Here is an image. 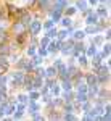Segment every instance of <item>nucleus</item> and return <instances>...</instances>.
Here are the masks:
<instances>
[{
    "label": "nucleus",
    "mask_w": 111,
    "mask_h": 121,
    "mask_svg": "<svg viewBox=\"0 0 111 121\" xmlns=\"http://www.w3.org/2000/svg\"><path fill=\"white\" fill-rule=\"evenodd\" d=\"M2 71H5V66H3L2 63H0V73H2Z\"/></svg>",
    "instance_id": "nucleus-11"
},
{
    "label": "nucleus",
    "mask_w": 111,
    "mask_h": 121,
    "mask_svg": "<svg viewBox=\"0 0 111 121\" xmlns=\"http://www.w3.org/2000/svg\"><path fill=\"white\" fill-rule=\"evenodd\" d=\"M105 40H106V39H105V36L97 34V36L92 39V44H93V45H98V44H102V42H105Z\"/></svg>",
    "instance_id": "nucleus-2"
},
{
    "label": "nucleus",
    "mask_w": 111,
    "mask_h": 121,
    "mask_svg": "<svg viewBox=\"0 0 111 121\" xmlns=\"http://www.w3.org/2000/svg\"><path fill=\"white\" fill-rule=\"evenodd\" d=\"M65 120L66 121H77V118L74 116L73 113H69V115H66V116H65Z\"/></svg>",
    "instance_id": "nucleus-7"
},
{
    "label": "nucleus",
    "mask_w": 111,
    "mask_h": 121,
    "mask_svg": "<svg viewBox=\"0 0 111 121\" xmlns=\"http://www.w3.org/2000/svg\"><path fill=\"white\" fill-rule=\"evenodd\" d=\"M76 5H77V8L81 10V11H85V7H87V3H85V2H84V0H77V2H76Z\"/></svg>",
    "instance_id": "nucleus-6"
},
{
    "label": "nucleus",
    "mask_w": 111,
    "mask_h": 121,
    "mask_svg": "<svg viewBox=\"0 0 111 121\" xmlns=\"http://www.w3.org/2000/svg\"><path fill=\"white\" fill-rule=\"evenodd\" d=\"M97 53H98V52H97V45H93V44H90V45L87 47V50H85V55H87V58H93Z\"/></svg>",
    "instance_id": "nucleus-1"
},
{
    "label": "nucleus",
    "mask_w": 111,
    "mask_h": 121,
    "mask_svg": "<svg viewBox=\"0 0 111 121\" xmlns=\"http://www.w3.org/2000/svg\"><path fill=\"white\" fill-rule=\"evenodd\" d=\"M39 29H40V24H39V23H34V24H32V32L36 34V32H39Z\"/></svg>",
    "instance_id": "nucleus-8"
},
{
    "label": "nucleus",
    "mask_w": 111,
    "mask_h": 121,
    "mask_svg": "<svg viewBox=\"0 0 111 121\" xmlns=\"http://www.w3.org/2000/svg\"><path fill=\"white\" fill-rule=\"evenodd\" d=\"M110 16H111V13H110Z\"/></svg>",
    "instance_id": "nucleus-14"
},
{
    "label": "nucleus",
    "mask_w": 111,
    "mask_h": 121,
    "mask_svg": "<svg viewBox=\"0 0 111 121\" xmlns=\"http://www.w3.org/2000/svg\"><path fill=\"white\" fill-rule=\"evenodd\" d=\"M97 2H98V0H90V3H92V5H97Z\"/></svg>",
    "instance_id": "nucleus-12"
},
{
    "label": "nucleus",
    "mask_w": 111,
    "mask_h": 121,
    "mask_svg": "<svg viewBox=\"0 0 111 121\" xmlns=\"http://www.w3.org/2000/svg\"><path fill=\"white\" fill-rule=\"evenodd\" d=\"M71 24V19H63V26H69Z\"/></svg>",
    "instance_id": "nucleus-10"
},
{
    "label": "nucleus",
    "mask_w": 111,
    "mask_h": 121,
    "mask_svg": "<svg viewBox=\"0 0 111 121\" xmlns=\"http://www.w3.org/2000/svg\"><path fill=\"white\" fill-rule=\"evenodd\" d=\"M103 53H105V56H110L111 55V42H106L105 45H103Z\"/></svg>",
    "instance_id": "nucleus-4"
},
{
    "label": "nucleus",
    "mask_w": 111,
    "mask_h": 121,
    "mask_svg": "<svg viewBox=\"0 0 111 121\" xmlns=\"http://www.w3.org/2000/svg\"><path fill=\"white\" fill-rule=\"evenodd\" d=\"M85 36H87L85 31H76V32H74V39H76V40H81V42H82V39L85 37Z\"/></svg>",
    "instance_id": "nucleus-5"
},
{
    "label": "nucleus",
    "mask_w": 111,
    "mask_h": 121,
    "mask_svg": "<svg viewBox=\"0 0 111 121\" xmlns=\"http://www.w3.org/2000/svg\"><path fill=\"white\" fill-rule=\"evenodd\" d=\"M106 42H111V29H106V34H105Z\"/></svg>",
    "instance_id": "nucleus-9"
},
{
    "label": "nucleus",
    "mask_w": 111,
    "mask_h": 121,
    "mask_svg": "<svg viewBox=\"0 0 111 121\" xmlns=\"http://www.w3.org/2000/svg\"><path fill=\"white\" fill-rule=\"evenodd\" d=\"M108 66H110V69H111V58L108 60Z\"/></svg>",
    "instance_id": "nucleus-13"
},
{
    "label": "nucleus",
    "mask_w": 111,
    "mask_h": 121,
    "mask_svg": "<svg viewBox=\"0 0 111 121\" xmlns=\"http://www.w3.org/2000/svg\"><path fill=\"white\" fill-rule=\"evenodd\" d=\"M97 15H98V16H100L102 19L108 18V10H106V7H102V8H98V10H97Z\"/></svg>",
    "instance_id": "nucleus-3"
}]
</instances>
